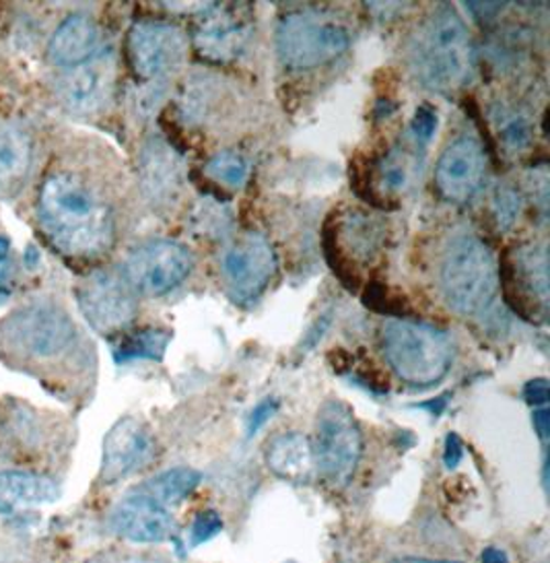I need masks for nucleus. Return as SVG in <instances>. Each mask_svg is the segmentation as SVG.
Instances as JSON below:
<instances>
[{
    "mask_svg": "<svg viewBox=\"0 0 550 563\" xmlns=\"http://www.w3.org/2000/svg\"><path fill=\"white\" fill-rule=\"evenodd\" d=\"M37 211L52 244L70 256H100L114 244L110 205L77 174L58 172L46 178Z\"/></svg>",
    "mask_w": 550,
    "mask_h": 563,
    "instance_id": "f257e3e1",
    "label": "nucleus"
},
{
    "mask_svg": "<svg viewBox=\"0 0 550 563\" xmlns=\"http://www.w3.org/2000/svg\"><path fill=\"white\" fill-rule=\"evenodd\" d=\"M408 63L418 84L450 93L467 84L474 51L467 23L448 4L437 7L417 27L408 48Z\"/></svg>",
    "mask_w": 550,
    "mask_h": 563,
    "instance_id": "f03ea898",
    "label": "nucleus"
},
{
    "mask_svg": "<svg viewBox=\"0 0 550 563\" xmlns=\"http://www.w3.org/2000/svg\"><path fill=\"white\" fill-rule=\"evenodd\" d=\"M444 298L458 314H483L500 289V271L481 238L462 233L444 250L439 266Z\"/></svg>",
    "mask_w": 550,
    "mask_h": 563,
    "instance_id": "7ed1b4c3",
    "label": "nucleus"
},
{
    "mask_svg": "<svg viewBox=\"0 0 550 563\" xmlns=\"http://www.w3.org/2000/svg\"><path fill=\"white\" fill-rule=\"evenodd\" d=\"M380 343L385 364L408 386H434L446 378L453 362L450 336L425 322L390 320L382 329Z\"/></svg>",
    "mask_w": 550,
    "mask_h": 563,
    "instance_id": "20e7f679",
    "label": "nucleus"
},
{
    "mask_svg": "<svg viewBox=\"0 0 550 563\" xmlns=\"http://www.w3.org/2000/svg\"><path fill=\"white\" fill-rule=\"evenodd\" d=\"M347 23L333 11L303 7L284 13L277 25V54L291 70L330 65L349 51Z\"/></svg>",
    "mask_w": 550,
    "mask_h": 563,
    "instance_id": "39448f33",
    "label": "nucleus"
},
{
    "mask_svg": "<svg viewBox=\"0 0 550 563\" xmlns=\"http://www.w3.org/2000/svg\"><path fill=\"white\" fill-rule=\"evenodd\" d=\"M312 448L317 475L333 487L349 485L363 456V435L349 405L343 400L322 405Z\"/></svg>",
    "mask_w": 550,
    "mask_h": 563,
    "instance_id": "423d86ee",
    "label": "nucleus"
},
{
    "mask_svg": "<svg viewBox=\"0 0 550 563\" xmlns=\"http://www.w3.org/2000/svg\"><path fill=\"white\" fill-rule=\"evenodd\" d=\"M77 336L67 312L52 301H34L0 324L2 343L21 355L50 360L65 353Z\"/></svg>",
    "mask_w": 550,
    "mask_h": 563,
    "instance_id": "0eeeda50",
    "label": "nucleus"
},
{
    "mask_svg": "<svg viewBox=\"0 0 550 563\" xmlns=\"http://www.w3.org/2000/svg\"><path fill=\"white\" fill-rule=\"evenodd\" d=\"M194 268V256L183 244L150 240L128 254L124 277L136 294L159 298L180 287Z\"/></svg>",
    "mask_w": 550,
    "mask_h": 563,
    "instance_id": "6e6552de",
    "label": "nucleus"
},
{
    "mask_svg": "<svg viewBox=\"0 0 550 563\" xmlns=\"http://www.w3.org/2000/svg\"><path fill=\"white\" fill-rule=\"evenodd\" d=\"M77 299L89 327L101 334L124 331L138 310L136 291L122 271H93L79 283Z\"/></svg>",
    "mask_w": 550,
    "mask_h": 563,
    "instance_id": "1a4fd4ad",
    "label": "nucleus"
},
{
    "mask_svg": "<svg viewBox=\"0 0 550 563\" xmlns=\"http://www.w3.org/2000/svg\"><path fill=\"white\" fill-rule=\"evenodd\" d=\"M251 37V9L248 4L202 7L192 27V44L204 60L225 65L246 51Z\"/></svg>",
    "mask_w": 550,
    "mask_h": 563,
    "instance_id": "9d476101",
    "label": "nucleus"
},
{
    "mask_svg": "<svg viewBox=\"0 0 550 563\" xmlns=\"http://www.w3.org/2000/svg\"><path fill=\"white\" fill-rule=\"evenodd\" d=\"M277 252L265 233L248 232L223 250L221 275L229 294L239 301L256 299L277 275Z\"/></svg>",
    "mask_w": 550,
    "mask_h": 563,
    "instance_id": "9b49d317",
    "label": "nucleus"
},
{
    "mask_svg": "<svg viewBox=\"0 0 550 563\" xmlns=\"http://www.w3.org/2000/svg\"><path fill=\"white\" fill-rule=\"evenodd\" d=\"M188 37L167 21H138L128 34V58L141 79L155 81L182 67Z\"/></svg>",
    "mask_w": 550,
    "mask_h": 563,
    "instance_id": "f8f14e48",
    "label": "nucleus"
},
{
    "mask_svg": "<svg viewBox=\"0 0 550 563\" xmlns=\"http://www.w3.org/2000/svg\"><path fill=\"white\" fill-rule=\"evenodd\" d=\"M486 153L472 136H460L441 151L435 166L439 195L450 202H468L483 188Z\"/></svg>",
    "mask_w": 550,
    "mask_h": 563,
    "instance_id": "ddd939ff",
    "label": "nucleus"
},
{
    "mask_svg": "<svg viewBox=\"0 0 550 563\" xmlns=\"http://www.w3.org/2000/svg\"><path fill=\"white\" fill-rule=\"evenodd\" d=\"M155 456V440L150 431L134 417L120 419L103 440L100 479L105 485L128 479L145 468Z\"/></svg>",
    "mask_w": 550,
    "mask_h": 563,
    "instance_id": "4468645a",
    "label": "nucleus"
},
{
    "mask_svg": "<svg viewBox=\"0 0 550 563\" xmlns=\"http://www.w3.org/2000/svg\"><path fill=\"white\" fill-rule=\"evenodd\" d=\"M110 527L133 543H164L176 534V522L166 506L136 489L117 501Z\"/></svg>",
    "mask_w": 550,
    "mask_h": 563,
    "instance_id": "2eb2a0df",
    "label": "nucleus"
},
{
    "mask_svg": "<svg viewBox=\"0 0 550 563\" xmlns=\"http://www.w3.org/2000/svg\"><path fill=\"white\" fill-rule=\"evenodd\" d=\"M100 30L93 19L70 15L54 32L48 46V56L58 67L77 68L98 58Z\"/></svg>",
    "mask_w": 550,
    "mask_h": 563,
    "instance_id": "dca6fc26",
    "label": "nucleus"
},
{
    "mask_svg": "<svg viewBox=\"0 0 550 563\" xmlns=\"http://www.w3.org/2000/svg\"><path fill=\"white\" fill-rule=\"evenodd\" d=\"M112 85V70L98 58L85 63L81 67L70 68L67 77L60 81V100L72 112H96L108 98Z\"/></svg>",
    "mask_w": 550,
    "mask_h": 563,
    "instance_id": "f3484780",
    "label": "nucleus"
},
{
    "mask_svg": "<svg viewBox=\"0 0 550 563\" xmlns=\"http://www.w3.org/2000/svg\"><path fill=\"white\" fill-rule=\"evenodd\" d=\"M58 497L60 487L46 475L27 471L0 473V514L4 516L46 506Z\"/></svg>",
    "mask_w": 550,
    "mask_h": 563,
    "instance_id": "a211bd4d",
    "label": "nucleus"
},
{
    "mask_svg": "<svg viewBox=\"0 0 550 563\" xmlns=\"http://www.w3.org/2000/svg\"><path fill=\"white\" fill-rule=\"evenodd\" d=\"M268 468L284 481L307 483L316 473L312 440L303 433L277 435L267 448Z\"/></svg>",
    "mask_w": 550,
    "mask_h": 563,
    "instance_id": "6ab92c4d",
    "label": "nucleus"
},
{
    "mask_svg": "<svg viewBox=\"0 0 550 563\" xmlns=\"http://www.w3.org/2000/svg\"><path fill=\"white\" fill-rule=\"evenodd\" d=\"M30 136L15 126H0V200L18 195L30 174Z\"/></svg>",
    "mask_w": 550,
    "mask_h": 563,
    "instance_id": "aec40b11",
    "label": "nucleus"
},
{
    "mask_svg": "<svg viewBox=\"0 0 550 563\" xmlns=\"http://www.w3.org/2000/svg\"><path fill=\"white\" fill-rule=\"evenodd\" d=\"M167 147L161 143H153L143 162V174H145V188L153 202H169L176 197L180 184H182V174L180 166L173 155L167 153Z\"/></svg>",
    "mask_w": 550,
    "mask_h": 563,
    "instance_id": "412c9836",
    "label": "nucleus"
},
{
    "mask_svg": "<svg viewBox=\"0 0 550 563\" xmlns=\"http://www.w3.org/2000/svg\"><path fill=\"white\" fill-rule=\"evenodd\" d=\"M202 475L190 466H176L159 473L157 477L145 481L136 487V492L153 497L157 504L166 506L167 510L182 504L183 499L192 496V492L199 487Z\"/></svg>",
    "mask_w": 550,
    "mask_h": 563,
    "instance_id": "4be33fe9",
    "label": "nucleus"
},
{
    "mask_svg": "<svg viewBox=\"0 0 550 563\" xmlns=\"http://www.w3.org/2000/svg\"><path fill=\"white\" fill-rule=\"evenodd\" d=\"M171 341V332L161 329H143L122 339L114 349V360L117 364H128L138 360L159 362L166 355L167 345Z\"/></svg>",
    "mask_w": 550,
    "mask_h": 563,
    "instance_id": "5701e85b",
    "label": "nucleus"
},
{
    "mask_svg": "<svg viewBox=\"0 0 550 563\" xmlns=\"http://www.w3.org/2000/svg\"><path fill=\"white\" fill-rule=\"evenodd\" d=\"M206 174L215 183L229 186V188H242L248 183L250 176V164L248 159L237 151H218L206 164Z\"/></svg>",
    "mask_w": 550,
    "mask_h": 563,
    "instance_id": "b1692460",
    "label": "nucleus"
},
{
    "mask_svg": "<svg viewBox=\"0 0 550 563\" xmlns=\"http://www.w3.org/2000/svg\"><path fill=\"white\" fill-rule=\"evenodd\" d=\"M221 530H223V520L215 510L199 514L190 529V545L199 547L202 543H209Z\"/></svg>",
    "mask_w": 550,
    "mask_h": 563,
    "instance_id": "393cba45",
    "label": "nucleus"
},
{
    "mask_svg": "<svg viewBox=\"0 0 550 563\" xmlns=\"http://www.w3.org/2000/svg\"><path fill=\"white\" fill-rule=\"evenodd\" d=\"M521 209V200L517 197L514 188H503L497 192L495 197V216L500 221V228L503 230H509L516 221L517 213Z\"/></svg>",
    "mask_w": 550,
    "mask_h": 563,
    "instance_id": "a878e982",
    "label": "nucleus"
},
{
    "mask_svg": "<svg viewBox=\"0 0 550 563\" xmlns=\"http://www.w3.org/2000/svg\"><path fill=\"white\" fill-rule=\"evenodd\" d=\"M277 411H279V400L277 398L268 397L262 402H258L256 409L251 411L250 421H248V433L254 435L260 428H265Z\"/></svg>",
    "mask_w": 550,
    "mask_h": 563,
    "instance_id": "bb28decb",
    "label": "nucleus"
},
{
    "mask_svg": "<svg viewBox=\"0 0 550 563\" xmlns=\"http://www.w3.org/2000/svg\"><path fill=\"white\" fill-rule=\"evenodd\" d=\"M435 129H437V117L434 110L423 106L418 108L415 120H413V131L417 134L418 141H429L434 136Z\"/></svg>",
    "mask_w": 550,
    "mask_h": 563,
    "instance_id": "cd10ccee",
    "label": "nucleus"
},
{
    "mask_svg": "<svg viewBox=\"0 0 550 563\" xmlns=\"http://www.w3.org/2000/svg\"><path fill=\"white\" fill-rule=\"evenodd\" d=\"M524 398L534 405V407H542L549 400V382L545 378L530 380L524 386Z\"/></svg>",
    "mask_w": 550,
    "mask_h": 563,
    "instance_id": "c85d7f7f",
    "label": "nucleus"
},
{
    "mask_svg": "<svg viewBox=\"0 0 550 563\" xmlns=\"http://www.w3.org/2000/svg\"><path fill=\"white\" fill-rule=\"evenodd\" d=\"M462 456H464V448H462L460 438L456 433H450L448 440H446V452H444V461L448 464V468L458 466V463L462 461Z\"/></svg>",
    "mask_w": 550,
    "mask_h": 563,
    "instance_id": "c756f323",
    "label": "nucleus"
},
{
    "mask_svg": "<svg viewBox=\"0 0 550 563\" xmlns=\"http://www.w3.org/2000/svg\"><path fill=\"white\" fill-rule=\"evenodd\" d=\"M534 426H536V431H538V435H540L542 440L549 438L550 421L549 411H547V409H538V411L534 413Z\"/></svg>",
    "mask_w": 550,
    "mask_h": 563,
    "instance_id": "7c9ffc66",
    "label": "nucleus"
},
{
    "mask_svg": "<svg viewBox=\"0 0 550 563\" xmlns=\"http://www.w3.org/2000/svg\"><path fill=\"white\" fill-rule=\"evenodd\" d=\"M483 562L484 563H507V558H505V553L500 551V549H486L483 553Z\"/></svg>",
    "mask_w": 550,
    "mask_h": 563,
    "instance_id": "2f4dec72",
    "label": "nucleus"
},
{
    "mask_svg": "<svg viewBox=\"0 0 550 563\" xmlns=\"http://www.w3.org/2000/svg\"><path fill=\"white\" fill-rule=\"evenodd\" d=\"M7 258H9V242L7 238H0V266L7 265Z\"/></svg>",
    "mask_w": 550,
    "mask_h": 563,
    "instance_id": "473e14b6",
    "label": "nucleus"
},
{
    "mask_svg": "<svg viewBox=\"0 0 550 563\" xmlns=\"http://www.w3.org/2000/svg\"><path fill=\"white\" fill-rule=\"evenodd\" d=\"M399 563H456V562H429V560H402Z\"/></svg>",
    "mask_w": 550,
    "mask_h": 563,
    "instance_id": "72a5a7b5",
    "label": "nucleus"
}]
</instances>
